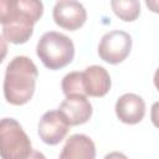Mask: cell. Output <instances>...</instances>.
Segmentation results:
<instances>
[{
    "mask_svg": "<svg viewBox=\"0 0 159 159\" xmlns=\"http://www.w3.org/2000/svg\"><path fill=\"white\" fill-rule=\"evenodd\" d=\"M42 14L43 4L37 0H0L2 37L15 45L27 42Z\"/></svg>",
    "mask_w": 159,
    "mask_h": 159,
    "instance_id": "cell-1",
    "label": "cell"
},
{
    "mask_svg": "<svg viewBox=\"0 0 159 159\" xmlns=\"http://www.w3.org/2000/svg\"><path fill=\"white\" fill-rule=\"evenodd\" d=\"M39 70L27 56H15L5 70L4 97L12 106L26 104L35 93Z\"/></svg>",
    "mask_w": 159,
    "mask_h": 159,
    "instance_id": "cell-2",
    "label": "cell"
},
{
    "mask_svg": "<svg viewBox=\"0 0 159 159\" xmlns=\"http://www.w3.org/2000/svg\"><path fill=\"white\" fill-rule=\"evenodd\" d=\"M36 53L46 68L55 71L72 62L75 45L68 36L57 31H47L37 41Z\"/></svg>",
    "mask_w": 159,
    "mask_h": 159,
    "instance_id": "cell-3",
    "label": "cell"
},
{
    "mask_svg": "<svg viewBox=\"0 0 159 159\" xmlns=\"http://www.w3.org/2000/svg\"><path fill=\"white\" fill-rule=\"evenodd\" d=\"M32 152V144L21 124L14 118L0 119V158L26 159Z\"/></svg>",
    "mask_w": 159,
    "mask_h": 159,
    "instance_id": "cell-4",
    "label": "cell"
},
{
    "mask_svg": "<svg viewBox=\"0 0 159 159\" xmlns=\"http://www.w3.org/2000/svg\"><path fill=\"white\" fill-rule=\"evenodd\" d=\"M132 36L123 30H113L104 34L98 45V56L109 65L123 62L130 53Z\"/></svg>",
    "mask_w": 159,
    "mask_h": 159,
    "instance_id": "cell-5",
    "label": "cell"
},
{
    "mask_svg": "<svg viewBox=\"0 0 159 159\" xmlns=\"http://www.w3.org/2000/svg\"><path fill=\"white\" fill-rule=\"evenodd\" d=\"M52 16L60 27L76 31L82 27L87 20V11L84 6L75 0H60L55 4Z\"/></svg>",
    "mask_w": 159,
    "mask_h": 159,
    "instance_id": "cell-6",
    "label": "cell"
},
{
    "mask_svg": "<svg viewBox=\"0 0 159 159\" xmlns=\"http://www.w3.org/2000/svg\"><path fill=\"white\" fill-rule=\"evenodd\" d=\"M68 129V123L58 111H48L43 113L37 125L40 139L48 145H56L61 143L67 135Z\"/></svg>",
    "mask_w": 159,
    "mask_h": 159,
    "instance_id": "cell-7",
    "label": "cell"
},
{
    "mask_svg": "<svg viewBox=\"0 0 159 159\" xmlns=\"http://www.w3.org/2000/svg\"><path fill=\"white\" fill-rule=\"evenodd\" d=\"M57 111L63 116L70 127L87 123L93 113L91 102L87 97L80 94L66 96Z\"/></svg>",
    "mask_w": 159,
    "mask_h": 159,
    "instance_id": "cell-8",
    "label": "cell"
},
{
    "mask_svg": "<svg viewBox=\"0 0 159 159\" xmlns=\"http://www.w3.org/2000/svg\"><path fill=\"white\" fill-rule=\"evenodd\" d=\"M81 84L86 97H103L109 92L112 81L104 67L92 65L81 72Z\"/></svg>",
    "mask_w": 159,
    "mask_h": 159,
    "instance_id": "cell-9",
    "label": "cell"
},
{
    "mask_svg": "<svg viewBox=\"0 0 159 159\" xmlns=\"http://www.w3.org/2000/svg\"><path fill=\"white\" fill-rule=\"evenodd\" d=\"M116 116L125 124L139 123L145 114V102L135 93H124L116 102Z\"/></svg>",
    "mask_w": 159,
    "mask_h": 159,
    "instance_id": "cell-10",
    "label": "cell"
},
{
    "mask_svg": "<svg viewBox=\"0 0 159 159\" xmlns=\"http://www.w3.org/2000/svg\"><path fill=\"white\" fill-rule=\"evenodd\" d=\"M58 159H96V145L88 135L73 134L66 140Z\"/></svg>",
    "mask_w": 159,
    "mask_h": 159,
    "instance_id": "cell-11",
    "label": "cell"
},
{
    "mask_svg": "<svg viewBox=\"0 0 159 159\" xmlns=\"http://www.w3.org/2000/svg\"><path fill=\"white\" fill-rule=\"evenodd\" d=\"M111 6L123 21H134L140 14V4L137 0H114L111 1Z\"/></svg>",
    "mask_w": 159,
    "mask_h": 159,
    "instance_id": "cell-12",
    "label": "cell"
},
{
    "mask_svg": "<svg viewBox=\"0 0 159 159\" xmlns=\"http://www.w3.org/2000/svg\"><path fill=\"white\" fill-rule=\"evenodd\" d=\"M61 88H62V92L65 93V96H72V94L84 96L82 84H81V72L75 71V72L67 73L62 78Z\"/></svg>",
    "mask_w": 159,
    "mask_h": 159,
    "instance_id": "cell-13",
    "label": "cell"
},
{
    "mask_svg": "<svg viewBox=\"0 0 159 159\" xmlns=\"http://www.w3.org/2000/svg\"><path fill=\"white\" fill-rule=\"evenodd\" d=\"M6 55H7V42L2 36H0V63L5 60Z\"/></svg>",
    "mask_w": 159,
    "mask_h": 159,
    "instance_id": "cell-14",
    "label": "cell"
},
{
    "mask_svg": "<svg viewBox=\"0 0 159 159\" xmlns=\"http://www.w3.org/2000/svg\"><path fill=\"white\" fill-rule=\"evenodd\" d=\"M103 159H128V157L120 152H111Z\"/></svg>",
    "mask_w": 159,
    "mask_h": 159,
    "instance_id": "cell-15",
    "label": "cell"
},
{
    "mask_svg": "<svg viewBox=\"0 0 159 159\" xmlns=\"http://www.w3.org/2000/svg\"><path fill=\"white\" fill-rule=\"evenodd\" d=\"M26 159H46V157L39 150H32Z\"/></svg>",
    "mask_w": 159,
    "mask_h": 159,
    "instance_id": "cell-16",
    "label": "cell"
}]
</instances>
